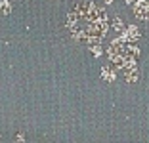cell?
Here are the masks:
<instances>
[{"instance_id": "6da1fadb", "label": "cell", "mask_w": 149, "mask_h": 143, "mask_svg": "<svg viewBox=\"0 0 149 143\" xmlns=\"http://www.w3.org/2000/svg\"><path fill=\"white\" fill-rule=\"evenodd\" d=\"M67 29L74 40L100 42L109 29L107 13L96 2H80L67 13Z\"/></svg>"}, {"instance_id": "7a4b0ae2", "label": "cell", "mask_w": 149, "mask_h": 143, "mask_svg": "<svg viewBox=\"0 0 149 143\" xmlns=\"http://www.w3.org/2000/svg\"><path fill=\"white\" fill-rule=\"evenodd\" d=\"M138 57V48L130 46V42L124 38H117L111 42L109 46V59L111 63H115L117 67H130L136 65Z\"/></svg>"}, {"instance_id": "3957f363", "label": "cell", "mask_w": 149, "mask_h": 143, "mask_svg": "<svg viewBox=\"0 0 149 143\" xmlns=\"http://www.w3.org/2000/svg\"><path fill=\"white\" fill-rule=\"evenodd\" d=\"M134 15H136L140 21H149V2L138 0L136 6H134Z\"/></svg>"}, {"instance_id": "277c9868", "label": "cell", "mask_w": 149, "mask_h": 143, "mask_svg": "<svg viewBox=\"0 0 149 143\" xmlns=\"http://www.w3.org/2000/svg\"><path fill=\"white\" fill-rule=\"evenodd\" d=\"M124 76H126L128 82H136L140 78V71H138L136 65H130V67H124Z\"/></svg>"}, {"instance_id": "5b68a950", "label": "cell", "mask_w": 149, "mask_h": 143, "mask_svg": "<svg viewBox=\"0 0 149 143\" xmlns=\"http://www.w3.org/2000/svg\"><path fill=\"white\" fill-rule=\"evenodd\" d=\"M124 40H128V42H136L138 38H140V31L136 29V27H126L123 33Z\"/></svg>"}, {"instance_id": "8992f818", "label": "cell", "mask_w": 149, "mask_h": 143, "mask_svg": "<svg viewBox=\"0 0 149 143\" xmlns=\"http://www.w3.org/2000/svg\"><path fill=\"white\" fill-rule=\"evenodd\" d=\"M101 78L105 82H115V69L113 67H103L101 69Z\"/></svg>"}, {"instance_id": "52a82bcc", "label": "cell", "mask_w": 149, "mask_h": 143, "mask_svg": "<svg viewBox=\"0 0 149 143\" xmlns=\"http://www.w3.org/2000/svg\"><path fill=\"white\" fill-rule=\"evenodd\" d=\"M113 27L118 31V33H123V31H124V23H123V19H118V17H117V19L113 21Z\"/></svg>"}, {"instance_id": "ba28073f", "label": "cell", "mask_w": 149, "mask_h": 143, "mask_svg": "<svg viewBox=\"0 0 149 143\" xmlns=\"http://www.w3.org/2000/svg\"><path fill=\"white\" fill-rule=\"evenodd\" d=\"M88 46L92 48V53H94V56H101V48H100V46H96V42H90Z\"/></svg>"}, {"instance_id": "9c48e42d", "label": "cell", "mask_w": 149, "mask_h": 143, "mask_svg": "<svg viewBox=\"0 0 149 143\" xmlns=\"http://www.w3.org/2000/svg\"><path fill=\"white\" fill-rule=\"evenodd\" d=\"M0 10L4 13H8L10 12V2H0Z\"/></svg>"}, {"instance_id": "30bf717a", "label": "cell", "mask_w": 149, "mask_h": 143, "mask_svg": "<svg viewBox=\"0 0 149 143\" xmlns=\"http://www.w3.org/2000/svg\"><path fill=\"white\" fill-rule=\"evenodd\" d=\"M103 2H105V4H111V2H113V0H103Z\"/></svg>"}, {"instance_id": "8fae6325", "label": "cell", "mask_w": 149, "mask_h": 143, "mask_svg": "<svg viewBox=\"0 0 149 143\" xmlns=\"http://www.w3.org/2000/svg\"><path fill=\"white\" fill-rule=\"evenodd\" d=\"M124 2H126V4H132V2H134V0H124Z\"/></svg>"}]
</instances>
